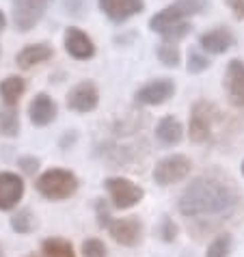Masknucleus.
Masks as SVG:
<instances>
[{
	"label": "nucleus",
	"instance_id": "f257e3e1",
	"mask_svg": "<svg viewBox=\"0 0 244 257\" xmlns=\"http://www.w3.org/2000/svg\"><path fill=\"white\" fill-rule=\"evenodd\" d=\"M240 195L231 182L218 177H199L182 192L177 210L186 218L195 220H227L240 208Z\"/></svg>",
	"mask_w": 244,
	"mask_h": 257
},
{
	"label": "nucleus",
	"instance_id": "f03ea898",
	"mask_svg": "<svg viewBox=\"0 0 244 257\" xmlns=\"http://www.w3.org/2000/svg\"><path fill=\"white\" fill-rule=\"evenodd\" d=\"M205 0H175L173 5L164 7L162 11H158L156 16L149 20V28L158 33L164 41H177L184 39L190 33L188 20L199 16L201 11H205Z\"/></svg>",
	"mask_w": 244,
	"mask_h": 257
},
{
	"label": "nucleus",
	"instance_id": "7ed1b4c3",
	"mask_svg": "<svg viewBox=\"0 0 244 257\" xmlns=\"http://www.w3.org/2000/svg\"><path fill=\"white\" fill-rule=\"evenodd\" d=\"M35 188L48 201H65L78 192L80 182L67 169H48L35 180Z\"/></svg>",
	"mask_w": 244,
	"mask_h": 257
},
{
	"label": "nucleus",
	"instance_id": "20e7f679",
	"mask_svg": "<svg viewBox=\"0 0 244 257\" xmlns=\"http://www.w3.org/2000/svg\"><path fill=\"white\" fill-rule=\"evenodd\" d=\"M104 188L108 192V199L112 203V208L117 210H130L134 205H139L145 197V190H143L139 184H134L128 177H106L104 180Z\"/></svg>",
	"mask_w": 244,
	"mask_h": 257
},
{
	"label": "nucleus",
	"instance_id": "39448f33",
	"mask_svg": "<svg viewBox=\"0 0 244 257\" xmlns=\"http://www.w3.org/2000/svg\"><path fill=\"white\" fill-rule=\"evenodd\" d=\"M192 162L188 156L184 154H171L167 158H162L154 167V182L158 186H173V184L184 182L190 175Z\"/></svg>",
	"mask_w": 244,
	"mask_h": 257
},
{
	"label": "nucleus",
	"instance_id": "423d86ee",
	"mask_svg": "<svg viewBox=\"0 0 244 257\" xmlns=\"http://www.w3.org/2000/svg\"><path fill=\"white\" fill-rule=\"evenodd\" d=\"M218 119V108L205 99H199L195 102L190 110V125H188V134L192 143H205L210 141L214 123Z\"/></svg>",
	"mask_w": 244,
	"mask_h": 257
},
{
	"label": "nucleus",
	"instance_id": "0eeeda50",
	"mask_svg": "<svg viewBox=\"0 0 244 257\" xmlns=\"http://www.w3.org/2000/svg\"><path fill=\"white\" fill-rule=\"evenodd\" d=\"M52 0H11L13 24L20 33H28L44 20Z\"/></svg>",
	"mask_w": 244,
	"mask_h": 257
},
{
	"label": "nucleus",
	"instance_id": "6e6552de",
	"mask_svg": "<svg viewBox=\"0 0 244 257\" xmlns=\"http://www.w3.org/2000/svg\"><path fill=\"white\" fill-rule=\"evenodd\" d=\"M65 104L71 112H78V115H87L93 112L99 106V89L93 80H82L74 84L69 89V93L65 97Z\"/></svg>",
	"mask_w": 244,
	"mask_h": 257
},
{
	"label": "nucleus",
	"instance_id": "1a4fd4ad",
	"mask_svg": "<svg viewBox=\"0 0 244 257\" xmlns=\"http://www.w3.org/2000/svg\"><path fill=\"white\" fill-rule=\"evenodd\" d=\"M173 95H175V82L171 78H156V80L143 84L134 93V99L141 106H160L167 104Z\"/></svg>",
	"mask_w": 244,
	"mask_h": 257
},
{
	"label": "nucleus",
	"instance_id": "9d476101",
	"mask_svg": "<svg viewBox=\"0 0 244 257\" xmlns=\"http://www.w3.org/2000/svg\"><path fill=\"white\" fill-rule=\"evenodd\" d=\"M106 231L110 238L121 246H136L143 238V223L136 216H126V218H110L106 225Z\"/></svg>",
	"mask_w": 244,
	"mask_h": 257
},
{
	"label": "nucleus",
	"instance_id": "9b49d317",
	"mask_svg": "<svg viewBox=\"0 0 244 257\" xmlns=\"http://www.w3.org/2000/svg\"><path fill=\"white\" fill-rule=\"evenodd\" d=\"M26 190L22 175L13 171H0V212H11L18 208Z\"/></svg>",
	"mask_w": 244,
	"mask_h": 257
},
{
	"label": "nucleus",
	"instance_id": "f8f14e48",
	"mask_svg": "<svg viewBox=\"0 0 244 257\" xmlns=\"http://www.w3.org/2000/svg\"><path fill=\"white\" fill-rule=\"evenodd\" d=\"M63 46H65V52L76 61H89L95 56V41L78 26L65 28V33H63Z\"/></svg>",
	"mask_w": 244,
	"mask_h": 257
},
{
	"label": "nucleus",
	"instance_id": "ddd939ff",
	"mask_svg": "<svg viewBox=\"0 0 244 257\" xmlns=\"http://www.w3.org/2000/svg\"><path fill=\"white\" fill-rule=\"evenodd\" d=\"M97 7L112 24H126L145 11V0H97Z\"/></svg>",
	"mask_w": 244,
	"mask_h": 257
},
{
	"label": "nucleus",
	"instance_id": "4468645a",
	"mask_svg": "<svg viewBox=\"0 0 244 257\" xmlns=\"http://www.w3.org/2000/svg\"><path fill=\"white\" fill-rule=\"evenodd\" d=\"M222 87H225L229 104L235 108H244V61L231 59L227 63Z\"/></svg>",
	"mask_w": 244,
	"mask_h": 257
},
{
	"label": "nucleus",
	"instance_id": "2eb2a0df",
	"mask_svg": "<svg viewBox=\"0 0 244 257\" xmlns=\"http://www.w3.org/2000/svg\"><path fill=\"white\" fill-rule=\"evenodd\" d=\"M235 46V35L227 26H216L199 35V48L207 54H225Z\"/></svg>",
	"mask_w": 244,
	"mask_h": 257
},
{
	"label": "nucleus",
	"instance_id": "dca6fc26",
	"mask_svg": "<svg viewBox=\"0 0 244 257\" xmlns=\"http://www.w3.org/2000/svg\"><path fill=\"white\" fill-rule=\"evenodd\" d=\"M56 115H59V106L48 93H37L28 104V119L37 127L50 125L56 119Z\"/></svg>",
	"mask_w": 244,
	"mask_h": 257
},
{
	"label": "nucleus",
	"instance_id": "f3484780",
	"mask_svg": "<svg viewBox=\"0 0 244 257\" xmlns=\"http://www.w3.org/2000/svg\"><path fill=\"white\" fill-rule=\"evenodd\" d=\"M54 56V48L46 44V41H41V44H28L24 46L20 52L16 54V63L20 69H33L41 65V63L50 61Z\"/></svg>",
	"mask_w": 244,
	"mask_h": 257
},
{
	"label": "nucleus",
	"instance_id": "a211bd4d",
	"mask_svg": "<svg viewBox=\"0 0 244 257\" xmlns=\"http://www.w3.org/2000/svg\"><path fill=\"white\" fill-rule=\"evenodd\" d=\"M156 139L164 147H175L184 141V125L182 121L173 115H167L158 121L156 125Z\"/></svg>",
	"mask_w": 244,
	"mask_h": 257
},
{
	"label": "nucleus",
	"instance_id": "6ab92c4d",
	"mask_svg": "<svg viewBox=\"0 0 244 257\" xmlns=\"http://www.w3.org/2000/svg\"><path fill=\"white\" fill-rule=\"evenodd\" d=\"M26 93V80L22 76H7L0 82V99L5 106H18Z\"/></svg>",
	"mask_w": 244,
	"mask_h": 257
},
{
	"label": "nucleus",
	"instance_id": "aec40b11",
	"mask_svg": "<svg viewBox=\"0 0 244 257\" xmlns=\"http://www.w3.org/2000/svg\"><path fill=\"white\" fill-rule=\"evenodd\" d=\"M41 255L44 257H76L71 242L65 238H46L41 242Z\"/></svg>",
	"mask_w": 244,
	"mask_h": 257
},
{
	"label": "nucleus",
	"instance_id": "412c9836",
	"mask_svg": "<svg viewBox=\"0 0 244 257\" xmlns=\"http://www.w3.org/2000/svg\"><path fill=\"white\" fill-rule=\"evenodd\" d=\"M0 134H3V137H9V139L20 134L18 106H3V108H0Z\"/></svg>",
	"mask_w": 244,
	"mask_h": 257
},
{
	"label": "nucleus",
	"instance_id": "4be33fe9",
	"mask_svg": "<svg viewBox=\"0 0 244 257\" xmlns=\"http://www.w3.org/2000/svg\"><path fill=\"white\" fill-rule=\"evenodd\" d=\"M9 223H11V229L16 233H20V235H28V233H33L35 229H37V216H35L28 208L18 210L11 216Z\"/></svg>",
	"mask_w": 244,
	"mask_h": 257
},
{
	"label": "nucleus",
	"instance_id": "5701e85b",
	"mask_svg": "<svg viewBox=\"0 0 244 257\" xmlns=\"http://www.w3.org/2000/svg\"><path fill=\"white\" fill-rule=\"evenodd\" d=\"M156 54H158V61H160L164 67H177L179 63H182V52H179V46L175 41L162 39V44L158 46Z\"/></svg>",
	"mask_w": 244,
	"mask_h": 257
},
{
	"label": "nucleus",
	"instance_id": "b1692460",
	"mask_svg": "<svg viewBox=\"0 0 244 257\" xmlns=\"http://www.w3.org/2000/svg\"><path fill=\"white\" fill-rule=\"evenodd\" d=\"M231 248H233L231 233H218L216 238L210 242V246H207L205 257H229L231 255Z\"/></svg>",
	"mask_w": 244,
	"mask_h": 257
},
{
	"label": "nucleus",
	"instance_id": "393cba45",
	"mask_svg": "<svg viewBox=\"0 0 244 257\" xmlns=\"http://www.w3.org/2000/svg\"><path fill=\"white\" fill-rule=\"evenodd\" d=\"M210 65H212V61L207 54H203V50H188V59H186L188 74H201V71L210 69Z\"/></svg>",
	"mask_w": 244,
	"mask_h": 257
},
{
	"label": "nucleus",
	"instance_id": "a878e982",
	"mask_svg": "<svg viewBox=\"0 0 244 257\" xmlns=\"http://www.w3.org/2000/svg\"><path fill=\"white\" fill-rule=\"evenodd\" d=\"M82 257H108V248L99 238H89L82 242Z\"/></svg>",
	"mask_w": 244,
	"mask_h": 257
},
{
	"label": "nucleus",
	"instance_id": "bb28decb",
	"mask_svg": "<svg viewBox=\"0 0 244 257\" xmlns=\"http://www.w3.org/2000/svg\"><path fill=\"white\" fill-rule=\"evenodd\" d=\"M39 158H35V156H22V158H18V167L22 171L24 175H35L39 171Z\"/></svg>",
	"mask_w": 244,
	"mask_h": 257
},
{
	"label": "nucleus",
	"instance_id": "cd10ccee",
	"mask_svg": "<svg viewBox=\"0 0 244 257\" xmlns=\"http://www.w3.org/2000/svg\"><path fill=\"white\" fill-rule=\"evenodd\" d=\"M177 233H179L177 225H175L171 218L164 216V218H162V225H160V235H162V240H164V242H173V240L177 238Z\"/></svg>",
	"mask_w": 244,
	"mask_h": 257
},
{
	"label": "nucleus",
	"instance_id": "c85d7f7f",
	"mask_svg": "<svg viewBox=\"0 0 244 257\" xmlns=\"http://www.w3.org/2000/svg\"><path fill=\"white\" fill-rule=\"evenodd\" d=\"M225 5L235 20H244V0H225Z\"/></svg>",
	"mask_w": 244,
	"mask_h": 257
},
{
	"label": "nucleus",
	"instance_id": "c756f323",
	"mask_svg": "<svg viewBox=\"0 0 244 257\" xmlns=\"http://www.w3.org/2000/svg\"><path fill=\"white\" fill-rule=\"evenodd\" d=\"M65 5H67V9L74 13V16H80V11H82V0H65Z\"/></svg>",
	"mask_w": 244,
	"mask_h": 257
},
{
	"label": "nucleus",
	"instance_id": "7c9ffc66",
	"mask_svg": "<svg viewBox=\"0 0 244 257\" xmlns=\"http://www.w3.org/2000/svg\"><path fill=\"white\" fill-rule=\"evenodd\" d=\"M5 28H7V16H5L3 11H0V35L5 33Z\"/></svg>",
	"mask_w": 244,
	"mask_h": 257
},
{
	"label": "nucleus",
	"instance_id": "2f4dec72",
	"mask_svg": "<svg viewBox=\"0 0 244 257\" xmlns=\"http://www.w3.org/2000/svg\"><path fill=\"white\" fill-rule=\"evenodd\" d=\"M26 257H44V255H37V253H28Z\"/></svg>",
	"mask_w": 244,
	"mask_h": 257
},
{
	"label": "nucleus",
	"instance_id": "473e14b6",
	"mask_svg": "<svg viewBox=\"0 0 244 257\" xmlns=\"http://www.w3.org/2000/svg\"><path fill=\"white\" fill-rule=\"evenodd\" d=\"M242 175H244V160H242Z\"/></svg>",
	"mask_w": 244,
	"mask_h": 257
},
{
	"label": "nucleus",
	"instance_id": "72a5a7b5",
	"mask_svg": "<svg viewBox=\"0 0 244 257\" xmlns=\"http://www.w3.org/2000/svg\"><path fill=\"white\" fill-rule=\"evenodd\" d=\"M0 257H5V253H3V248H0Z\"/></svg>",
	"mask_w": 244,
	"mask_h": 257
},
{
	"label": "nucleus",
	"instance_id": "f704fd0d",
	"mask_svg": "<svg viewBox=\"0 0 244 257\" xmlns=\"http://www.w3.org/2000/svg\"><path fill=\"white\" fill-rule=\"evenodd\" d=\"M0 54H3V50H0Z\"/></svg>",
	"mask_w": 244,
	"mask_h": 257
}]
</instances>
